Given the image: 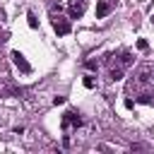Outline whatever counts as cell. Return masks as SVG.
I'll return each instance as SVG.
<instances>
[{"instance_id":"obj_7","label":"cell","mask_w":154,"mask_h":154,"mask_svg":"<svg viewBox=\"0 0 154 154\" xmlns=\"http://www.w3.org/2000/svg\"><path fill=\"white\" fill-rule=\"evenodd\" d=\"M29 26H36V17H34L31 12H29Z\"/></svg>"},{"instance_id":"obj_8","label":"cell","mask_w":154,"mask_h":154,"mask_svg":"<svg viewBox=\"0 0 154 154\" xmlns=\"http://www.w3.org/2000/svg\"><path fill=\"white\" fill-rule=\"evenodd\" d=\"M53 103H55V106H58V103H65V96H55V99H53Z\"/></svg>"},{"instance_id":"obj_3","label":"cell","mask_w":154,"mask_h":154,"mask_svg":"<svg viewBox=\"0 0 154 154\" xmlns=\"http://www.w3.org/2000/svg\"><path fill=\"white\" fill-rule=\"evenodd\" d=\"M53 26H55V31H58V34H67V31H70V24H67V22H63V19H55V24H53Z\"/></svg>"},{"instance_id":"obj_2","label":"cell","mask_w":154,"mask_h":154,"mask_svg":"<svg viewBox=\"0 0 154 154\" xmlns=\"http://www.w3.org/2000/svg\"><path fill=\"white\" fill-rule=\"evenodd\" d=\"M12 60H14V65H17V67H22V70H24V72H29V70H31V65H29V63H26V60H24V55H19V53H17V51H14V53H12Z\"/></svg>"},{"instance_id":"obj_5","label":"cell","mask_w":154,"mask_h":154,"mask_svg":"<svg viewBox=\"0 0 154 154\" xmlns=\"http://www.w3.org/2000/svg\"><path fill=\"white\" fill-rule=\"evenodd\" d=\"M82 12H84V5H82V2H79V5H72V7H70V17H72V19H77V17L82 14Z\"/></svg>"},{"instance_id":"obj_6","label":"cell","mask_w":154,"mask_h":154,"mask_svg":"<svg viewBox=\"0 0 154 154\" xmlns=\"http://www.w3.org/2000/svg\"><path fill=\"white\" fill-rule=\"evenodd\" d=\"M120 77H123V70H113L111 72V79H120Z\"/></svg>"},{"instance_id":"obj_1","label":"cell","mask_w":154,"mask_h":154,"mask_svg":"<svg viewBox=\"0 0 154 154\" xmlns=\"http://www.w3.org/2000/svg\"><path fill=\"white\" fill-rule=\"evenodd\" d=\"M82 125V118L75 113V111H67L65 116H63V128L67 130V128H79Z\"/></svg>"},{"instance_id":"obj_4","label":"cell","mask_w":154,"mask_h":154,"mask_svg":"<svg viewBox=\"0 0 154 154\" xmlns=\"http://www.w3.org/2000/svg\"><path fill=\"white\" fill-rule=\"evenodd\" d=\"M108 14V2L106 0H101L99 2V7H96V17H106Z\"/></svg>"}]
</instances>
